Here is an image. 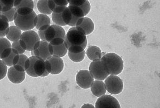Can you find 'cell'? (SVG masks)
<instances>
[{"instance_id":"31","label":"cell","mask_w":160,"mask_h":108,"mask_svg":"<svg viewBox=\"0 0 160 108\" xmlns=\"http://www.w3.org/2000/svg\"><path fill=\"white\" fill-rule=\"evenodd\" d=\"M8 66L6 63L0 59V80H2L6 77L8 72Z\"/></svg>"},{"instance_id":"29","label":"cell","mask_w":160,"mask_h":108,"mask_svg":"<svg viewBox=\"0 0 160 108\" xmlns=\"http://www.w3.org/2000/svg\"><path fill=\"white\" fill-rule=\"evenodd\" d=\"M11 47L10 41L5 37H0V59L2 52L5 49Z\"/></svg>"},{"instance_id":"35","label":"cell","mask_w":160,"mask_h":108,"mask_svg":"<svg viewBox=\"0 0 160 108\" xmlns=\"http://www.w3.org/2000/svg\"><path fill=\"white\" fill-rule=\"evenodd\" d=\"M33 1H38V0H33Z\"/></svg>"},{"instance_id":"19","label":"cell","mask_w":160,"mask_h":108,"mask_svg":"<svg viewBox=\"0 0 160 108\" xmlns=\"http://www.w3.org/2000/svg\"><path fill=\"white\" fill-rule=\"evenodd\" d=\"M92 93L96 97H100L105 94L106 92L104 81L100 80H96L93 82L90 87Z\"/></svg>"},{"instance_id":"24","label":"cell","mask_w":160,"mask_h":108,"mask_svg":"<svg viewBox=\"0 0 160 108\" xmlns=\"http://www.w3.org/2000/svg\"><path fill=\"white\" fill-rule=\"evenodd\" d=\"M9 23L7 18L2 14H0V37L6 36L9 29Z\"/></svg>"},{"instance_id":"23","label":"cell","mask_w":160,"mask_h":108,"mask_svg":"<svg viewBox=\"0 0 160 108\" xmlns=\"http://www.w3.org/2000/svg\"><path fill=\"white\" fill-rule=\"evenodd\" d=\"M35 27H36L38 30L40 29L41 27L43 26L50 25H51V20L49 17L48 15L40 13L37 15L35 17L34 20Z\"/></svg>"},{"instance_id":"21","label":"cell","mask_w":160,"mask_h":108,"mask_svg":"<svg viewBox=\"0 0 160 108\" xmlns=\"http://www.w3.org/2000/svg\"><path fill=\"white\" fill-rule=\"evenodd\" d=\"M86 54L90 60L93 61L102 58L103 53H102V51L99 47L91 45L88 48L86 51Z\"/></svg>"},{"instance_id":"12","label":"cell","mask_w":160,"mask_h":108,"mask_svg":"<svg viewBox=\"0 0 160 108\" xmlns=\"http://www.w3.org/2000/svg\"><path fill=\"white\" fill-rule=\"evenodd\" d=\"M49 42L42 40L38 42L32 50L35 56L45 61L49 58L51 55L49 50Z\"/></svg>"},{"instance_id":"4","label":"cell","mask_w":160,"mask_h":108,"mask_svg":"<svg viewBox=\"0 0 160 108\" xmlns=\"http://www.w3.org/2000/svg\"><path fill=\"white\" fill-rule=\"evenodd\" d=\"M38 34L40 40L48 42L57 38L65 39L66 36L65 29L56 24L42 26L38 29Z\"/></svg>"},{"instance_id":"32","label":"cell","mask_w":160,"mask_h":108,"mask_svg":"<svg viewBox=\"0 0 160 108\" xmlns=\"http://www.w3.org/2000/svg\"><path fill=\"white\" fill-rule=\"evenodd\" d=\"M11 47L13 48H15L16 49L19 54H24L26 50L25 49H23L22 47V46L20 45L19 41H17L13 42L11 44Z\"/></svg>"},{"instance_id":"17","label":"cell","mask_w":160,"mask_h":108,"mask_svg":"<svg viewBox=\"0 0 160 108\" xmlns=\"http://www.w3.org/2000/svg\"><path fill=\"white\" fill-rule=\"evenodd\" d=\"M76 26L80 27L86 35L91 34L95 29V24L92 20L90 18L85 17L78 19L76 24Z\"/></svg>"},{"instance_id":"22","label":"cell","mask_w":160,"mask_h":108,"mask_svg":"<svg viewBox=\"0 0 160 108\" xmlns=\"http://www.w3.org/2000/svg\"><path fill=\"white\" fill-rule=\"evenodd\" d=\"M22 30L16 26H10L6 37L8 40L11 42L17 41L19 40L22 35Z\"/></svg>"},{"instance_id":"30","label":"cell","mask_w":160,"mask_h":108,"mask_svg":"<svg viewBox=\"0 0 160 108\" xmlns=\"http://www.w3.org/2000/svg\"><path fill=\"white\" fill-rule=\"evenodd\" d=\"M16 12V9H15V7H13L12 8L10 9L9 10H8V11L1 12V14L4 15V16L6 17V18H7L9 22H11L14 20L15 14Z\"/></svg>"},{"instance_id":"5","label":"cell","mask_w":160,"mask_h":108,"mask_svg":"<svg viewBox=\"0 0 160 108\" xmlns=\"http://www.w3.org/2000/svg\"><path fill=\"white\" fill-rule=\"evenodd\" d=\"M62 16L66 25L72 27L76 26L78 19L85 17V15L80 7L69 5L62 12Z\"/></svg>"},{"instance_id":"8","label":"cell","mask_w":160,"mask_h":108,"mask_svg":"<svg viewBox=\"0 0 160 108\" xmlns=\"http://www.w3.org/2000/svg\"><path fill=\"white\" fill-rule=\"evenodd\" d=\"M105 86L109 93L117 95L121 93L123 89V83L122 79L117 75H109L105 79Z\"/></svg>"},{"instance_id":"11","label":"cell","mask_w":160,"mask_h":108,"mask_svg":"<svg viewBox=\"0 0 160 108\" xmlns=\"http://www.w3.org/2000/svg\"><path fill=\"white\" fill-rule=\"evenodd\" d=\"M48 71L52 75H58L62 71L64 63L62 58L57 56H51L46 60Z\"/></svg>"},{"instance_id":"26","label":"cell","mask_w":160,"mask_h":108,"mask_svg":"<svg viewBox=\"0 0 160 108\" xmlns=\"http://www.w3.org/2000/svg\"><path fill=\"white\" fill-rule=\"evenodd\" d=\"M86 51H82L80 52H74L68 51V55L69 59L74 62H80L83 60L85 57Z\"/></svg>"},{"instance_id":"27","label":"cell","mask_w":160,"mask_h":108,"mask_svg":"<svg viewBox=\"0 0 160 108\" xmlns=\"http://www.w3.org/2000/svg\"><path fill=\"white\" fill-rule=\"evenodd\" d=\"M64 11H57V12H52V20L53 22L57 25L60 26H66L65 23L64 22L62 19V12Z\"/></svg>"},{"instance_id":"6","label":"cell","mask_w":160,"mask_h":108,"mask_svg":"<svg viewBox=\"0 0 160 108\" xmlns=\"http://www.w3.org/2000/svg\"><path fill=\"white\" fill-rule=\"evenodd\" d=\"M37 15L34 10L28 14H20L16 12L13 20L15 26L24 32L32 30L35 27V18Z\"/></svg>"},{"instance_id":"2","label":"cell","mask_w":160,"mask_h":108,"mask_svg":"<svg viewBox=\"0 0 160 108\" xmlns=\"http://www.w3.org/2000/svg\"><path fill=\"white\" fill-rule=\"evenodd\" d=\"M25 72L32 77H44L49 75L46 67V61L33 56L28 58Z\"/></svg>"},{"instance_id":"13","label":"cell","mask_w":160,"mask_h":108,"mask_svg":"<svg viewBox=\"0 0 160 108\" xmlns=\"http://www.w3.org/2000/svg\"><path fill=\"white\" fill-rule=\"evenodd\" d=\"M77 84L81 88L88 89L91 87L94 81V78L89 71L87 70H80L76 76Z\"/></svg>"},{"instance_id":"7","label":"cell","mask_w":160,"mask_h":108,"mask_svg":"<svg viewBox=\"0 0 160 108\" xmlns=\"http://www.w3.org/2000/svg\"><path fill=\"white\" fill-rule=\"evenodd\" d=\"M40 40L38 34L35 31L30 30L22 32L19 41L23 49L28 51H32L35 44Z\"/></svg>"},{"instance_id":"25","label":"cell","mask_w":160,"mask_h":108,"mask_svg":"<svg viewBox=\"0 0 160 108\" xmlns=\"http://www.w3.org/2000/svg\"><path fill=\"white\" fill-rule=\"evenodd\" d=\"M49 0H38L37 2V8L41 13L44 15H51L52 11L50 9L49 4Z\"/></svg>"},{"instance_id":"34","label":"cell","mask_w":160,"mask_h":108,"mask_svg":"<svg viewBox=\"0 0 160 108\" xmlns=\"http://www.w3.org/2000/svg\"><path fill=\"white\" fill-rule=\"evenodd\" d=\"M81 108H95V106H93V105H91V104H89V103H87V104H85V105H84L83 106L81 107Z\"/></svg>"},{"instance_id":"28","label":"cell","mask_w":160,"mask_h":108,"mask_svg":"<svg viewBox=\"0 0 160 108\" xmlns=\"http://www.w3.org/2000/svg\"><path fill=\"white\" fill-rule=\"evenodd\" d=\"M15 0H0V12H6L14 7Z\"/></svg>"},{"instance_id":"9","label":"cell","mask_w":160,"mask_h":108,"mask_svg":"<svg viewBox=\"0 0 160 108\" xmlns=\"http://www.w3.org/2000/svg\"><path fill=\"white\" fill-rule=\"evenodd\" d=\"M89 71L96 80L104 81L109 75L101 59L91 62L89 66Z\"/></svg>"},{"instance_id":"18","label":"cell","mask_w":160,"mask_h":108,"mask_svg":"<svg viewBox=\"0 0 160 108\" xmlns=\"http://www.w3.org/2000/svg\"><path fill=\"white\" fill-rule=\"evenodd\" d=\"M18 52L16 49L12 47H8L5 49L2 52L1 56V59L8 67H11L13 66V61L15 56L18 54Z\"/></svg>"},{"instance_id":"15","label":"cell","mask_w":160,"mask_h":108,"mask_svg":"<svg viewBox=\"0 0 160 108\" xmlns=\"http://www.w3.org/2000/svg\"><path fill=\"white\" fill-rule=\"evenodd\" d=\"M14 7L18 13L28 14L34 11V3L33 0H16Z\"/></svg>"},{"instance_id":"37","label":"cell","mask_w":160,"mask_h":108,"mask_svg":"<svg viewBox=\"0 0 160 108\" xmlns=\"http://www.w3.org/2000/svg\"><path fill=\"white\" fill-rule=\"evenodd\" d=\"M15 1H16V0H15Z\"/></svg>"},{"instance_id":"16","label":"cell","mask_w":160,"mask_h":108,"mask_svg":"<svg viewBox=\"0 0 160 108\" xmlns=\"http://www.w3.org/2000/svg\"><path fill=\"white\" fill-rule=\"evenodd\" d=\"M8 78L11 83L15 84H18L24 81L25 79V71H19L13 67L11 66L8 70Z\"/></svg>"},{"instance_id":"20","label":"cell","mask_w":160,"mask_h":108,"mask_svg":"<svg viewBox=\"0 0 160 108\" xmlns=\"http://www.w3.org/2000/svg\"><path fill=\"white\" fill-rule=\"evenodd\" d=\"M28 58V56L25 54H17L13 59L12 66L18 71H25L26 65Z\"/></svg>"},{"instance_id":"14","label":"cell","mask_w":160,"mask_h":108,"mask_svg":"<svg viewBox=\"0 0 160 108\" xmlns=\"http://www.w3.org/2000/svg\"><path fill=\"white\" fill-rule=\"evenodd\" d=\"M95 108H120L121 106L117 99L112 96L104 94L97 99Z\"/></svg>"},{"instance_id":"36","label":"cell","mask_w":160,"mask_h":108,"mask_svg":"<svg viewBox=\"0 0 160 108\" xmlns=\"http://www.w3.org/2000/svg\"><path fill=\"white\" fill-rule=\"evenodd\" d=\"M1 12H0V14H1Z\"/></svg>"},{"instance_id":"33","label":"cell","mask_w":160,"mask_h":108,"mask_svg":"<svg viewBox=\"0 0 160 108\" xmlns=\"http://www.w3.org/2000/svg\"><path fill=\"white\" fill-rule=\"evenodd\" d=\"M87 0H71L68 4L71 6L80 7L86 3Z\"/></svg>"},{"instance_id":"1","label":"cell","mask_w":160,"mask_h":108,"mask_svg":"<svg viewBox=\"0 0 160 108\" xmlns=\"http://www.w3.org/2000/svg\"><path fill=\"white\" fill-rule=\"evenodd\" d=\"M87 35L80 27H72L66 34L65 41L68 51L80 52L84 50L87 46Z\"/></svg>"},{"instance_id":"3","label":"cell","mask_w":160,"mask_h":108,"mask_svg":"<svg viewBox=\"0 0 160 108\" xmlns=\"http://www.w3.org/2000/svg\"><path fill=\"white\" fill-rule=\"evenodd\" d=\"M100 59L109 75H118L122 72L124 63L120 56L114 53H103Z\"/></svg>"},{"instance_id":"10","label":"cell","mask_w":160,"mask_h":108,"mask_svg":"<svg viewBox=\"0 0 160 108\" xmlns=\"http://www.w3.org/2000/svg\"><path fill=\"white\" fill-rule=\"evenodd\" d=\"M49 50L51 56L63 57L68 52L65 40L57 38L52 40L49 43Z\"/></svg>"}]
</instances>
